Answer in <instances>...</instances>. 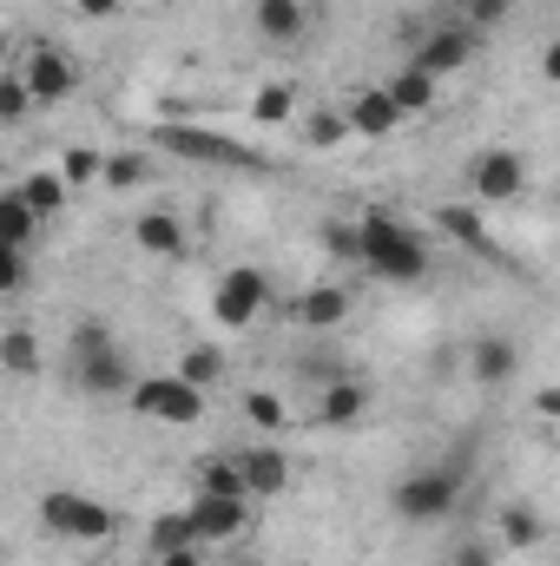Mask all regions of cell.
<instances>
[{"label":"cell","instance_id":"1","mask_svg":"<svg viewBox=\"0 0 560 566\" xmlns=\"http://www.w3.org/2000/svg\"><path fill=\"white\" fill-rule=\"evenodd\" d=\"M356 231H363V258H356V264H370V277H383V283H422L428 277V244H422V231L409 218H396V211H363Z\"/></svg>","mask_w":560,"mask_h":566},{"label":"cell","instance_id":"2","mask_svg":"<svg viewBox=\"0 0 560 566\" xmlns=\"http://www.w3.org/2000/svg\"><path fill=\"white\" fill-rule=\"evenodd\" d=\"M468 461H475V448H455L448 461L403 474V481L390 488V507H396L409 527H435V521H448V514L462 507V488H468Z\"/></svg>","mask_w":560,"mask_h":566},{"label":"cell","instance_id":"3","mask_svg":"<svg viewBox=\"0 0 560 566\" xmlns=\"http://www.w3.org/2000/svg\"><path fill=\"white\" fill-rule=\"evenodd\" d=\"M73 376H80L86 396H133V382H139L106 323H80L73 329Z\"/></svg>","mask_w":560,"mask_h":566},{"label":"cell","instance_id":"4","mask_svg":"<svg viewBox=\"0 0 560 566\" xmlns=\"http://www.w3.org/2000/svg\"><path fill=\"white\" fill-rule=\"evenodd\" d=\"M40 521H46V534H60V541H73V547H113L120 541V514L113 507H100L93 494H73V488H53L46 501H40Z\"/></svg>","mask_w":560,"mask_h":566},{"label":"cell","instance_id":"5","mask_svg":"<svg viewBox=\"0 0 560 566\" xmlns=\"http://www.w3.org/2000/svg\"><path fill=\"white\" fill-rule=\"evenodd\" d=\"M126 402H133V416H145V422H158V428H198L211 396L172 369V376H139Z\"/></svg>","mask_w":560,"mask_h":566},{"label":"cell","instance_id":"6","mask_svg":"<svg viewBox=\"0 0 560 566\" xmlns=\"http://www.w3.org/2000/svg\"><path fill=\"white\" fill-rule=\"evenodd\" d=\"M271 310V277L258 264H231L225 277L211 283V323L218 329H251Z\"/></svg>","mask_w":560,"mask_h":566},{"label":"cell","instance_id":"7","mask_svg":"<svg viewBox=\"0 0 560 566\" xmlns=\"http://www.w3.org/2000/svg\"><path fill=\"white\" fill-rule=\"evenodd\" d=\"M152 139H158V151L191 158V165H231V171H258V165H265L251 145L225 139V133H211V126H158Z\"/></svg>","mask_w":560,"mask_h":566},{"label":"cell","instance_id":"8","mask_svg":"<svg viewBox=\"0 0 560 566\" xmlns=\"http://www.w3.org/2000/svg\"><path fill=\"white\" fill-rule=\"evenodd\" d=\"M528 191V158L508 151V145H488L468 158V198L475 205H515Z\"/></svg>","mask_w":560,"mask_h":566},{"label":"cell","instance_id":"9","mask_svg":"<svg viewBox=\"0 0 560 566\" xmlns=\"http://www.w3.org/2000/svg\"><path fill=\"white\" fill-rule=\"evenodd\" d=\"M185 514H191V534H198L205 554L245 541V527H251V501H225V494H191Z\"/></svg>","mask_w":560,"mask_h":566},{"label":"cell","instance_id":"10","mask_svg":"<svg viewBox=\"0 0 560 566\" xmlns=\"http://www.w3.org/2000/svg\"><path fill=\"white\" fill-rule=\"evenodd\" d=\"M13 73L33 86L40 106H60V99H73V86H80V66H73V53H60V46H33Z\"/></svg>","mask_w":560,"mask_h":566},{"label":"cell","instance_id":"11","mask_svg":"<svg viewBox=\"0 0 560 566\" xmlns=\"http://www.w3.org/2000/svg\"><path fill=\"white\" fill-rule=\"evenodd\" d=\"M468 60H475V27H435L416 53H409V66H422L428 80H448V73H462Z\"/></svg>","mask_w":560,"mask_h":566},{"label":"cell","instance_id":"12","mask_svg":"<svg viewBox=\"0 0 560 566\" xmlns=\"http://www.w3.org/2000/svg\"><path fill=\"white\" fill-rule=\"evenodd\" d=\"M343 113H350L356 139H390V133H403V119H409V113L390 99V86H363V93H356Z\"/></svg>","mask_w":560,"mask_h":566},{"label":"cell","instance_id":"13","mask_svg":"<svg viewBox=\"0 0 560 566\" xmlns=\"http://www.w3.org/2000/svg\"><path fill=\"white\" fill-rule=\"evenodd\" d=\"M363 416H370V382L336 376V382L317 389V428H356Z\"/></svg>","mask_w":560,"mask_h":566},{"label":"cell","instance_id":"14","mask_svg":"<svg viewBox=\"0 0 560 566\" xmlns=\"http://www.w3.org/2000/svg\"><path fill=\"white\" fill-rule=\"evenodd\" d=\"M238 468H245V488H251V501H271L290 488V454H283L278 441H251L245 454H238Z\"/></svg>","mask_w":560,"mask_h":566},{"label":"cell","instance_id":"15","mask_svg":"<svg viewBox=\"0 0 560 566\" xmlns=\"http://www.w3.org/2000/svg\"><path fill=\"white\" fill-rule=\"evenodd\" d=\"M515 369H521V356H515L508 336H475V349H468V376H475V389H508Z\"/></svg>","mask_w":560,"mask_h":566},{"label":"cell","instance_id":"16","mask_svg":"<svg viewBox=\"0 0 560 566\" xmlns=\"http://www.w3.org/2000/svg\"><path fill=\"white\" fill-rule=\"evenodd\" d=\"M251 20H258V40L265 46H297L310 33V7L303 0H258Z\"/></svg>","mask_w":560,"mask_h":566},{"label":"cell","instance_id":"17","mask_svg":"<svg viewBox=\"0 0 560 566\" xmlns=\"http://www.w3.org/2000/svg\"><path fill=\"white\" fill-rule=\"evenodd\" d=\"M297 323L303 329H343L350 323V290L343 283H310L297 296Z\"/></svg>","mask_w":560,"mask_h":566},{"label":"cell","instance_id":"18","mask_svg":"<svg viewBox=\"0 0 560 566\" xmlns=\"http://www.w3.org/2000/svg\"><path fill=\"white\" fill-rule=\"evenodd\" d=\"M133 244H139L145 258H178L191 238H185V218H178V211H139Z\"/></svg>","mask_w":560,"mask_h":566},{"label":"cell","instance_id":"19","mask_svg":"<svg viewBox=\"0 0 560 566\" xmlns=\"http://www.w3.org/2000/svg\"><path fill=\"white\" fill-rule=\"evenodd\" d=\"M13 191H20V198L40 211V224H53V218L66 211V191H73V185H66V171H60V165H46V171H27V178H13Z\"/></svg>","mask_w":560,"mask_h":566},{"label":"cell","instance_id":"20","mask_svg":"<svg viewBox=\"0 0 560 566\" xmlns=\"http://www.w3.org/2000/svg\"><path fill=\"white\" fill-rule=\"evenodd\" d=\"M495 541H501V554H528V547H541V541H548V521H541L528 501H508V507H501V521H495Z\"/></svg>","mask_w":560,"mask_h":566},{"label":"cell","instance_id":"21","mask_svg":"<svg viewBox=\"0 0 560 566\" xmlns=\"http://www.w3.org/2000/svg\"><path fill=\"white\" fill-rule=\"evenodd\" d=\"M435 231H448L462 251L495 258V238H488V224H481V211H475V205H435Z\"/></svg>","mask_w":560,"mask_h":566},{"label":"cell","instance_id":"22","mask_svg":"<svg viewBox=\"0 0 560 566\" xmlns=\"http://www.w3.org/2000/svg\"><path fill=\"white\" fill-rule=\"evenodd\" d=\"M33 231H40V211H33L20 191H7V198H0V244H7V251H27Z\"/></svg>","mask_w":560,"mask_h":566},{"label":"cell","instance_id":"23","mask_svg":"<svg viewBox=\"0 0 560 566\" xmlns=\"http://www.w3.org/2000/svg\"><path fill=\"white\" fill-rule=\"evenodd\" d=\"M198 494H225V501H251V488H245V468H238V454H211V461L198 468Z\"/></svg>","mask_w":560,"mask_h":566},{"label":"cell","instance_id":"24","mask_svg":"<svg viewBox=\"0 0 560 566\" xmlns=\"http://www.w3.org/2000/svg\"><path fill=\"white\" fill-rule=\"evenodd\" d=\"M383 86H390V99L416 119V113H428V106H435V86H442V80H428L422 66H403V73H390Z\"/></svg>","mask_w":560,"mask_h":566},{"label":"cell","instance_id":"25","mask_svg":"<svg viewBox=\"0 0 560 566\" xmlns=\"http://www.w3.org/2000/svg\"><path fill=\"white\" fill-rule=\"evenodd\" d=\"M178 376H185V382H198V389L211 396V389L225 382V349H218V343H191V349L178 356Z\"/></svg>","mask_w":560,"mask_h":566},{"label":"cell","instance_id":"26","mask_svg":"<svg viewBox=\"0 0 560 566\" xmlns=\"http://www.w3.org/2000/svg\"><path fill=\"white\" fill-rule=\"evenodd\" d=\"M0 369H7V376H40V343H33L27 323H13V329L0 336Z\"/></svg>","mask_w":560,"mask_h":566},{"label":"cell","instance_id":"27","mask_svg":"<svg viewBox=\"0 0 560 566\" xmlns=\"http://www.w3.org/2000/svg\"><path fill=\"white\" fill-rule=\"evenodd\" d=\"M145 547H152V560H158V554H178V547H198L191 514H185V507H178V514H158V521L145 527Z\"/></svg>","mask_w":560,"mask_h":566},{"label":"cell","instance_id":"28","mask_svg":"<svg viewBox=\"0 0 560 566\" xmlns=\"http://www.w3.org/2000/svg\"><path fill=\"white\" fill-rule=\"evenodd\" d=\"M303 139L317 145V151H330V145H343L356 126H350V113H336V106H317V113H303V126H297Z\"/></svg>","mask_w":560,"mask_h":566},{"label":"cell","instance_id":"29","mask_svg":"<svg viewBox=\"0 0 560 566\" xmlns=\"http://www.w3.org/2000/svg\"><path fill=\"white\" fill-rule=\"evenodd\" d=\"M145 178H152L145 151H106V191H139Z\"/></svg>","mask_w":560,"mask_h":566},{"label":"cell","instance_id":"30","mask_svg":"<svg viewBox=\"0 0 560 566\" xmlns=\"http://www.w3.org/2000/svg\"><path fill=\"white\" fill-rule=\"evenodd\" d=\"M40 99H33V86L20 80V73H0V126H27V113H33Z\"/></svg>","mask_w":560,"mask_h":566},{"label":"cell","instance_id":"31","mask_svg":"<svg viewBox=\"0 0 560 566\" xmlns=\"http://www.w3.org/2000/svg\"><path fill=\"white\" fill-rule=\"evenodd\" d=\"M251 119H258V126H290V119H297V93H290V86H258Z\"/></svg>","mask_w":560,"mask_h":566},{"label":"cell","instance_id":"32","mask_svg":"<svg viewBox=\"0 0 560 566\" xmlns=\"http://www.w3.org/2000/svg\"><path fill=\"white\" fill-rule=\"evenodd\" d=\"M60 171H66V185H106V151H93V145H73V151L60 158Z\"/></svg>","mask_w":560,"mask_h":566},{"label":"cell","instance_id":"33","mask_svg":"<svg viewBox=\"0 0 560 566\" xmlns=\"http://www.w3.org/2000/svg\"><path fill=\"white\" fill-rule=\"evenodd\" d=\"M245 422L265 428V434H278L283 428V396L278 389H251V396H245Z\"/></svg>","mask_w":560,"mask_h":566},{"label":"cell","instance_id":"34","mask_svg":"<svg viewBox=\"0 0 560 566\" xmlns=\"http://www.w3.org/2000/svg\"><path fill=\"white\" fill-rule=\"evenodd\" d=\"M323 244H330L336 258H363V231H356L350 218H330V224H323Z\"/></svg>","mask_w":560,"mask_h":566},{"label":"cell","instance_id":"35","mask_svg":"<svg viewBox=\"0 0 560 566\" xmlns=\"http://www.w3.org/2000/svg\"><path fill=\"white\" fill-rule=\"evenodd\" d=\"M448 566H501V541H462Z\"/></svg>","mask_w":560,"mask_h":566},{"label":"cell","instance_id":"36","mask_svg":"<svg viewBox=\"0 0 560 566\" xmlns=\"http://www.w3.org/2000/svg\"><path fill=\"white\" fill-rule=\"evenodd\" d=\"M508 13H515V0H468V20H475V33H481V27H501Z\"/></svg>","mask_w":560,"mask_h":566},{"label":"cell","instance_id":"37","mask_svg":"<svg viewBox=\"0 0 560 566\" xmlns=\"http://www.w3.org/2000/svg\"><path fill=\"white\" fill-rule=\"evenodd\" d=\"M0 290H7V296L27 290V251H7V264H0Z\"/></svg>","mask_w":560,"mask_h":566},{"label":"cell","instance_id":"38","mask_svg":"<svg viewBox=\"0 0 560 566\" xmlns=\"http://www.w3.org/2000/svg\"><path fill=\"white\" fill-rule=\"evenodd\" d=\"M535 416H541V422H560V382H541V389H535Z\"/></svg>","mask_w":560,"mask_h":566},{"label":"cell","instance_id":"39","mask_svg":"<svg viewBox=\"0 0 560 566\" xmlns=\"http://www.w3.org/2000/svg\"><path fill=\"white\" fill-rule=\"evenodd\" d=\"M73 7H80V13H86V20H113V13H120V7H126V0H73Z\"/></svg>","mask_w":560,"mask_h":566},{"label":"cell","instance_id":"40","mask_svg":"<svg viewBox=\"0 0 560 566\" xmlns=\"http://www.w3.org/2000/svg\"><path fill=\"white\" fill-rule=\"evenodd\" d=\"M541 80H548V86H560V40H548V46H541Z\"/></svg>","mask_w":560,"mask_h":566},{"label":"cell","instance_id":"41","mask_svg":"<svg viewBox=\"0 0 560 566\" xmlns=\"http://www.w3.org/2000/svg\"><path fill=\"white\" fill-rule=\"evenodd\" d=\"M152 566H205V547H178V554H158Z\"/></svg>","mask_w":560,"mask_h":566}]
</instances>
